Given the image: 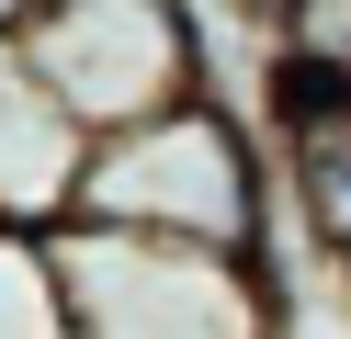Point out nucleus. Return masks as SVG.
<instances>
[{
	"instance_id": "nucleus-8",
	"label": "nucleus",
	"mask_w": 351,
	"mask_h": 339,
	"mask_svg": "<svg viewBox=\"0 0 351 339\" xmlns=\"http://www.w3.org/2000/svg\"><path fill=\"white\" fill-rule=\"evenodd\" d=\"M46 12H57V0H0V45H23V34H34Z\"/></svg>"
},
{
	"instance_id": "nucleus-6",
	"label": "nucleus",
	"mask_w": 351,
	"mask_h": 339,
	"mask_svg": "<svg viewBox=\"0 0 351 339\" xmlns=\"http://www.w3.org/2000/svg\"><path fill=\"white\" fill-rule=\"evenodd\" d=\"M272 181H283V203H295V226L351 271V113L283 125L272 136Z\"/></svg>"
},
{
	"instance_id": "nucleus-3",
	"label": "nucleus",
	"mask_w": 351,
	"mask_h": 339,
	"mask_svg": "<svg viewBox=\"0 0 351 339\" xmlns=\"http://www.w3.org/2000/svg\"><path fill=\"white\" fill-rule=\"evenodd\" d=\"M57 260H69L80 339H295L272 260L114 238V226H57Z\"/></svg>"
},
{
	"instance_id": "nucleus-7",
	"label": "nucleus",
	"mask_w": 351,
	"mask_h": 339,
	"mask_svg": "<svg viewBox=\"0 0 351 339\" xmlns=\"http://www.w3.org/2000/svg\"><path fill=\"white\" fill-rule=\"evenodd\" d=\"M0 339H80L57 226H0Z\"/></svg>"
},
{
	"instance_id": "nucleus-1",
	"label": "nucleus",
	"mask_w": 351,
	"mask_h": 339,
	"mask_svg": "<svg viewBox=\"0 0 351 339\" xmlns=\"http://www.w3.org/2000/svg\"><path fill=\"white\" fill-rule=\"evenodd\" d=\"M69 226H114V238H170V249H227V260H272L283 226V181L261 158V136L238 125L227 90L125 125L80 158V215Z\"/></svg>"
},
{
	"instance_id": "nucleus-4",
	"label": "nucleus",
	"mask_w": 351,
	"mask_h": 339,
	"mask_svg": "<svg viewBox=\"0 0 351 339\" xmlns=\"http://www.w3.org/2000/svg\"><path fill=\"white\" fill-rule=\"evenodd\" d=\"M80 158H91V136L46 102L23 45H0V226H69L80 215Z\"/></svg>"
},
{
	"instance_id": "nucleus-5",
	"label": "nucleus",
	"mask_w": 351,
	"mask_h": 339,
	"mask_svg": "<svg viewBox=\"0 0 351 339\" xmlns=\"http://www.w3.org/2000/svg\"><path fill=\"white\" fill-rule=\"evenodd\" d=\"M272 57H261V90H272V136L317 125V113H351V0H283Z\"/></svg>"
},
{
	"instance_id": "nucleus-2",
	"label": "nucleus",
	"mask_w": 351,
	"mask_h": 339,
	"mask_svg": "<svg viewBox=\"0 0 351 339\" xmlns=\"http://www.w3.org/2000/svg\"><path fill=\"white\" fill-rule=\"evenodd\" d=\"M23 68L46 79V102L91 147L215 90V45H204V12L193 0H57L23 34Z\"/></svg>"
}]
</instances>
